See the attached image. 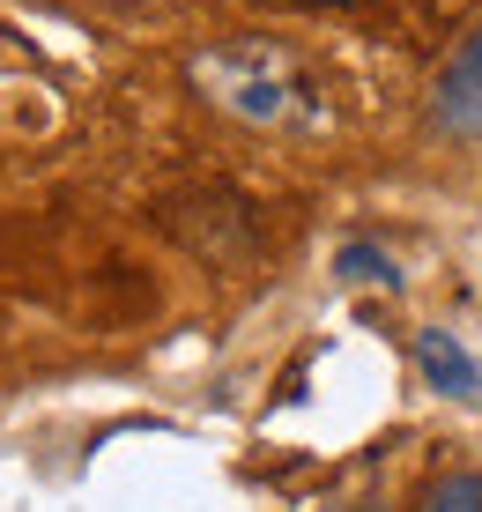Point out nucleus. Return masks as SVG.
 I'll use <instances>...</instances> for the list:
<instances>
[{
  "label": "nucleus",
  "instance_id": "obj_1",
  "mask_svg": "<svg viewBox=\"0 0 482 512\" xmlns=\"http://www.w3.org/2000/svg\"><path fill=\"white\" fill-rule=\"evenodd\" d=\"M186 82L208 112L238 119L253 134H282V141H312L334 127V104L319 67L282 38H216L186 60Z\"/></svg>",
  "mask_w": 482,
  "mask_h": 512
},
{
  "label": "nucleus",
  "instance_id": "obj_2",
  "mask_svg": "<svg viewBox=\"0 0 482 512\" xmlns=\"http://www.w3.org/2000/svg\"><path fill=\"white\" fill-rule=\"evenodd\" d=\"M431 127L460 149H482V15L468 23V38L445 52L438 82H431Z\"/></svg>",
  "mask_w": 482,
  "mask_h": 512
},
{
  "label": "nucleus",
  "instance_id": "obj_3",
  "mask_svg": "<svg viewBox=\"0 0 482 512\" xmlns=\"http://www.w3.org/2000/svg\"><path fill=\"white\" fill-rule=\"evenodd\" d=\"M416 372H423V386L445 394V401H475V394H482V364H475L445 327H423V334H416Z\"/></svg>",
  "mask_w": 482,
  "mask_h": 512
},
{
  "label": "nucleus",
  "instance_id": "obj_4",
  "mask_svg": "<svg viewBox=\"0 0 482 512\" xmlns=\"http://www.w3.org/2000/svg\"><path fill=\"white\" fill-rule=\"evenodd\" d=\"M334 275L356 282V290H401V260L386 253L379 238H349L342 253H334Z\"/></svg>",
  "mask_w": 482,
  "mask_h": 512
},
{
  "label": "nucleus",
  "instance_id": "obj_5",
  "mask_svg": "<svg viewBox=\"0 0 482 512\" xmlns=\"http://www.w3.org/2000/svg\"><path fill=\"white\" fill-rule=\"evenodd\" d=\"M416 512H482V468H445L423 483Z\"/></svg>",
  "mask_w": 482,
  "mask_h": 512
}]
</instances>
